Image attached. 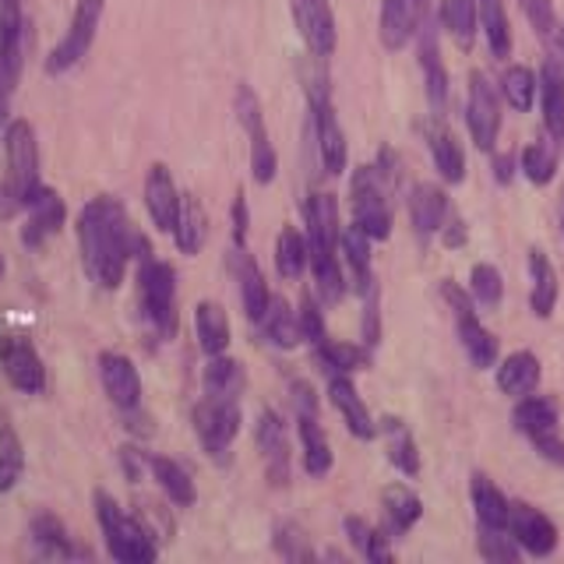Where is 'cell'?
Wrapping results in <instances>:
<instances>
[{
  "label": "cell",
  "instance_id": "34",
  "mask_svg": "<svg viewBox=\"0 0 564 564\" xmlns=\"http://www.w3.org/2000/svg\"><path fill=\"white\" fill-rule=\"evenodd\" d=\"M202 384H205V395L212 399H237L243 392V367L229 357H208V367L202 375Z\"/></svg>",
  "mask_w": 564,
  "mask_h": 564
},
{
  "label": "cell",
  "instance_id": "59",
  "mask_svg": "<svg viewBox=\"0 0 564 564\" xmlns=\"http://www.w3.org/2000/svg\"><path fill=\"white\" fill-rule=\"evenodd\" d=\"M511 173H516V155H498V159H494V176H498L501 184L511 181Z\"/></svg>",
  "mask_w": 564,
  "mask_h": 564
},
{
  "label": "cell",
  "instance_id": "33",
  "mask_svg": "<svg viewBox=\"0 0 564 564\" xmlns=\"http://www.w3.org/2000/svg\"><path fill=\"white\" fill-rule=\"evenodd\" d=\"M264 328V335L279 346V349H293L300 339H304V332H300V317L296 311H290V304L282 296H272L269 300V311L258 322Z\"/></svg>",
  "mask_w": 564,
  "mask_h": 564
},
{
  "label": "cell",
  "instance_id": "27",
  "mask_svg": "<svg viewBox=\"0 0 564 564\" xmlns=\"http://www.w3.org/2000/svg\"><path fill=\"white\" fill-rule=\"evenodd\" d=\"M300 423V452H304V469L311 476H325L332 469V448H328V437L322 431L314 413H296Z\"/></svg>",
  "mask_w": 564,
  "mask_h": 564
},
{
  "label": "cell",
  "instance_id": "22",
  "mask_svg": "<svg viewBox=\"0 0 564 564\" xmlns=\"http://www.w3.org/2000/svg\"><path fill=\"white\" fill-rule=\"evenodd\" d=\"M328 399H332L335 410L343 413V420H346V427H349L352 437H360V441L375 437V420H370L364 399L357 395V388H352L343 375H335L328 381Z\"/></svg>",
  "mask_w": 564,
  "mask_h": 564
},
{
  "label": "cell",
  "instance_id": "39",
  "mask_svg": "<svg viewBox=\"0 0 564 564\" xmlns=\"http://www.w3.org/2000/svg\"><path fill=\"white\" fill-rule=\"evenodd\" d=\"M32 543H35V551H40L43 557H78L82 554V551L70 546L67 529L61 525V519H53V516L32 519Z\"/></svg>",
  "mask_w": 564,
  "mask_h": 564
},
{
  "label": "cell",
  "instance_id": "21",
  "mask_svg": "<svg viewBox=\"0 0 564 564\" xmlns=\"http://www.w3.org/2000/svg\"><path fill=\"white\" fill-rule=\"evenodd\" d=\"M229 264H234V275L240 282V300H243L247 317H251V322H261L264 311H269L272 293H269V286H264V275L258 269V261L247 251H234V261Z\"/></svg>",
  "mask_w": 564,
  "mask_h": 564
},
{
  "label": "cell",
  "instance_id": "57",
  "mask_svg": "<svg viewBox=\"0 0 564 564\" xmlns=\"http://www.w3.org/2000/svg\"><path fill=\"white\" fill-rule=\"evenodd\" d=\"M346 533H349V543L352 546H357V551H364V546H367V540H370V533H375V529H370L364 519H346Z\"/></svg>",
  "mask_w": 564,
  "mask_h": 564
},
{
  "label": "cell",
  "instance_id": "36",
  "mask_svg": "<svg viewBox=\"0 0 564 564\" xmlns=\"http://www.w3.org/2000/svg\"><path fill=\"white\" fill-rule=\"evenodd\" d=\"M529 272H533V311L540 317H551L557 304V272L551 258L543 251H533L529 254Z\"/></svg>",
  "mask_w": 564,
  "mask_h": 564
},
{
  "label": "cell",
  "instance_id": "52",
  "mask_svg": "<svg viewBox=\"0 0 564 564\" xmlns=\"http://www.w3.org/2000/svg\"><path fill=\"white\" fill-rule=\"evenodd\" d=\"M529 25H533L540 35H551L554 32V0H519Z\"/></svg>",
  "mask_w": 564,
  "mask_h": 564
},
{
  "label": "cell",
  "instance_id": "29",
  "mask_svg": "<svg viewBox=\"0 0 564 564\" xmlns=\"http://www.w3.org/2000/svg\"><path fill=\"white\" fill-rule=\"evenodd\" d=\"M427 141H431V155H434L437 173L445 176L448 184L463 181V176H466V155H463V145L455 141V134L448 128H441V123H431Z\"/></svg>",
  "mask_w": 564,
  "mask_h": 564
},
{
  "label": "cell",
  "instance_id": "4",
  "mask_svg": "<svg viewBox=\"0 0 564 564\" xmlns=\"http://www.w3.org/2000/svg\"><path fill=\"white\" fill-rule=\"evenodd\" d=\"M352 223L370 240H388L392 234V208H388V181H381L378 166H360L349 181Z\"/></svg>",
  "mask_w": 564,
  "mask_h": 564
},
{
  "label": "cell",
  "instance_id": "7",
  "mask_svg": "<svg viewBox=\"0 0 564 564\" xmlns=\"http://www.w3.org/2000/svg\"><path fill=\"white\" fill-rule=\"evenodd\" d=\"M237 120H240V128L247 131V138H251V173H254V181L258 184H272L275 170H279V159H275V149L269 141V131H264L261 102H258L251 85L237 88Z\"/></svg>",
  "mask_w": 564,
  "mask_h": 564
},
{
  "label": "cell",
  "instance_id": "2",
  "mask_svg": "<svg viewBox=\"0 0 564 564\" xmlns=\"http://www.w3.org/2000/svg\"><path fill=\"white\" fill-rule=\"evenodd\" d=\"M96 519L102 525V536H106V551H110L113 561L123 564H149L155 561V543L149 536V529L141 525L138 519H131L110 494L96 490Z\"/></svg>",
  "mask_w": 564,
  "mask_h": 564
},
{
  "label": "cell",
  "instance_id": "49",
  "mask_svg": "<svg viewBox=\"0 0 564 564\" xmlns=\"http://www.w3.org/2000/svg\"><path fill=\"white\" fill-rule=\"evenodd\" d=\"M480 554H484L487 561L511 564V561H519V546H516V540H511V536H505V529H487V525H484Z\"/></svg>",
  "mask_w": 564,
  "mask_h": 564
},
{
  "label": "cell",
  "instance_id": "17",
  "mask_svg": "<svg viewBox=\"0 0 564 564\" xmlns=\"http://www.w3.org/2000/svg\"><path fill=\"white\" fill-rule=\"evenodd\" d=\"M307 247L311 254H335L339 247V205L332 194H314L307 202Z\"/></svg>",
  "mask_w": 564,
  "mask_h": 564
},
{
  "label": "cell",
  "instance_id": "43",
  "mask_svg": "<svg viewBox=\"0 0 564 564\" xmlns=\"http://www.w3.org/2000/svg\"><path fill=\"white\" fill-rule=\"evenodd\" d=\"M480 22H484L494 57H508L511 53V29H508V14H505L501 0H480Z\"/></svg>",
  "mask_w": 564,
  "mask_h": 564
},
{
  "label": "cell",
  "instance_id": "19",
  "mask_svg": "<svg viewBox=\"0 0 564 564\" xmlns=\"http://www.w3.org/2000/svg\"><path fill=\"white\" fill-rule=\"evenodd\" d=\"M29 208V226H25V234L22 240L29 247L35 243H43L46 237H53L57 229L64 226V216H67V208L61 202V194L57 191H50V187H40L32 194V202L25 205Z\"/></svg>",
  "mask_w": 564,
  "mask_h": 564
},
{
  "label": "cell",
  "instance_id": "46",
  "mask_svg": "<svg viewBox=\"0 0 564 564\" xmlns=\"http://www.w3.org/2000/svg\"><path fill=\"white\" fill-rule=\"evenodd\" d=\"M317 357H322L325 370H335V375H349V370L364 367V349L349 346V343L322 339V343H317Z\"/></svg>",
  "mask_w": 564,
  "mask_h": 564
},
{
  "label": "cell",
  "instance_id": "31",
  "mask_svg": "<svg viewBox=\"0 0 564 564\" xmlns=\"http://www.w3.org/2000/svg\"><path fill=\"white\" fill-rule=\"evenodd\" d=\"M194 332H198V346L208 352V357H219V352H226L229 346V317L219 304H212V300H205V304H198V311H194Z\"/></svg>",
  "mask_w": 564,
  "mask_h": 564
},
{
  "label": "cell",
  "instance_id": "13",
  "mask_svg": "<svg viewBox=\"0 0 564 564\" xmlns=\"http://www.w3.org/2000/svg\"><path fill=\"white\" fill-rule=\"evenodd\" d=\"M431 0H384L381 4V43L384 50H402L420 32Z\"/></svg>",
  "mask_w": 564,
  "mask_h": 564
},
{
  "label": "cell",
  "instance_id": "55",
  "mask_svg": "<svg viewBox=\"0 0 564 564\" xmlns=\"http://www.w3.org/2000/svg\"><path fill=\"white\" fill-rule=\"evenodd\" d=\"M120 463H123V473H128L131 480H138L141 469L149 466V455H141L138 448H120Z\"/></svg>",
  "mask_w": 564,
  "mask_h": 564
},
{
  "label": "cell",
  "instance_id": "9",
  "mask_svg": "<svg viewBox=\"0 0 564 564\" xmlns=\"http://www.w3.org/2000/svg\"><path fill=\"white\" fill-rule=\"evenodd\" d=\"M466 123L469 134L476 141V149H494L501 131V106H498V93L487 82L484 70H473L469 75V102H466Z\"/></svg>",
  "mask_w": 564,
  "mask_h": 564
},
{
  "label": "cell",
  "instance_id": "32",
  "mask_svg": "<svg viewBox=\"0 0 564 564\" xmlns=\"http://www.w3.org/2000/svg\"><path fill=\"white\" fill-rule=\"evenodd\" d=\"M423 505L410 487H388L384 490V533L388 536H402L413 522H420Z\"/></svg>",
  "mask_w": 564,
  "mask_h": 564
},
{
  "label": "cell",
  "instance_id": "15",
  "mask_svg": "<svg viewBox=\"0 0 564 564\" xmlns=\"http://www.w3.org/2000/svg\"><path fill=\"white\" fill-rule=\"evenodd\" d=\"M258 448L264 455V466H269V480L282 487L290 480V441H286V423L279 420V413L264 410L258 420Z\"/></svg>",
  "mask_w": 564,
  "mask_h": 564
},
{
  "label": "cell",
  "instance_id": "61",
  "mask_svg": "<svg viewBox=\"0 0 564 564\" xmlns=\"http://www.w3.org/2000/svg\"><path fill=\"white\" fill-rule=\"evenodd\" d=\"M561 43H564V35H561Z\"/></svg>",
  "mask_w": 564,
  "mask_h": 564
},
{
  "label": "cell",
  "instance_id": "18",
  "mask_svg": "<svg viewBox=\"0 0 564 564\" xmlns=\"http://www.w3.org/2000/svg\"><path fill=\"white\" fill-rule=\"evenodd\" d=\"M314 131H317V155H322V166L328 173H343L346 170V138L335 110L325 96L314 99Z\"/></svg>",
  "mask_w": 564,
  "mask_h": 564
},
{
  "label": "cell",
  "instance_id": "58",
  "mask_svg": "<svg viewBox=\"0 0 564 564\" xmlns=\"http://www.w3.org/2000/svg\"><path fill=\"white\" fill-rule=\"evenodd\" d=\"M234 240L240 247L247 240V202H243V194H237V202H234Z\"/></svg>",
  "mask_w": 564,
  "mask_h": 564
},
{
  "label": "cell",
  "instance_id": "5",
  "mask_svg": "<svg viewBox=\"0 0 564 564\" xmlns=\"http://www.w3.org/2000/svg\"><path fill=\"white\" fill-rule=\"evenodd\" d=\"M138 286H141V311L152 322L159 335H173L176 328V272L166 261L145 258L138 272Z\"/></svg>",
  "mask_w": 564,
  "mask_h": 564
},
{
  "label": "cell",
  "instance_id": "8",
  "mask_svg": "<svg viewBox=\"0 0 564 564\" xmlns=\"http://www.w3.org/2000/svg\"><path fill=\"white\" fill-rule=\"evenodd\" d=\"M194 431H198V441L208 455H223L229 445H234V437L240 434L237 399L205 395L198 405H194Z\"/></svg>",
  "mask_w": 564,
  "mask_h": 564
},
{
  "label": "cell",
  "instance_id": "1",
  "mask_svg": "<svg viewBox=\"0 0 564 564\" xmlns=\"http://www.w3.org/2000/svg\"><path fill=\"white\" fill-rule=\"evenodd\" d=\"M82 264L88 279L102 290H117L128 272V261L138 247V237L128 223V212L113 198H93L78 216Z\"/></svg>",
  "mask_w": 564,
  "mask_h": 564
},
{
  "label": "cell",
  "instance_id": "30",
  "mask_svg": "<svg viewBox=\"0 0 564 564\" xmlns=\"http://www.w3.org/2000/svg\"><path fill=\"white\" fill-rule=\"evenodd\" d=\"M205 237H208L205 208H202L198 198H194V194H184V198H181V216H176V226H173V240H176V247H181L184 254H198Z\"/></svg>",
  "mask_w": 564,
  "mask_h": 564
},
{
  "label": "cell",
  "instance_id": "12",
  "mask_svg": "<svg viewBox=\"0 0 564 564\" xmlns=\"http://www.w3.org/2000/svg\"><path fill=\"white\" fill-rule=\"evenodd\" d=\"M293 18L314 57H328L335 50V40H339L328 0H293Z\"/></svg>",
  "mask_w": 564,
  "mask_h": 564
},
{
  "label": "cell",
  "instance_id": "25",
  "mask_svg": "<svg viewBox=\"0 0 564 564\" xmlns=\"http://www.w3.org/2000/svg\"><path fill=\"white\" fill-rule=\"evenodd\" d=\"M511 423L516 431H522L525 437H546L557 431V405L551 399H540V395H522L516 413H511Z\"/></svg>",
  "mask_w": 564,
  "mask_h": 564
},
{
  "label": "cell",
  "instance_id": "54",
  "mask_svg": "<svg viewBox=\"0 0 564 564\" xmlns=\"http://www.w3.org/2000/svg\"><path fill=\"white\" fill-rule=\"evenodd\" d=\"M364 557L367 561H375V564H384V561H392V546H388V533L384 529H375L364 546Z\"/></svg>",
  "mask_w": 564,
  "mask_h": 564
},
{
  "label": "cell",
  "instance_id": "41",
  "mask_svg": "<svg viewBox=\"0 0 564 564\" xmlns=\"http://www.w3.org/2000/svg\"><path fill=\"white\" fill-rule=\"evenodd\" d=\"M25 473V455L22 441L11 431L8 416H0V490H11Z\"/></svg>",
  "mask_w": 564,
  "mask_h": 564
},
{
  "label": "cell",
  "instance_id": "45",
  "mask_svg": "<svg viewBox=\"0 0 564 564\" xmlns=\"http://www.w3.org/2000/svg\"><path fill=\"white\" fill-rule=\"evenodd\" d=\"M339 243H343V251H346V261H349L352 275H357V282H360V290H367L370 286V237L364 234L357 223H352L346 234L339 237Z\"/></svg>",
  "mask_w": 564,
  "mask_h": 564
},
{
  "label": "cell",
  "instance_id": "51",
  "mask_svg": "<svg viewBox=\"0 0 564 564\" xmlns=\"http://www.w3.org/2000/svg\"><path fill=\"white\" fill-rule=\"evenodd\" d=\"M18 35H25L22 0H0V43H11Z\"/></svg>",
  "mask_w": 564,
  "mask_h": 564
},
{
  "label": "cell",
  "instance_id": "23",
  "mask_svg": "<svg viewBox=\"0 0 564 564\" xmlns=\"http://www.w3.org/2000/svg\"><path fill=\"white\" fill-rule=\"evenodd\" d=\"M445 216H448V194L434 184H416L410 194V219L416 226V234L420 237L437 234Z\"/></svg>",
  "mask_w": 564,
  "mask_h": 564
},
{
  "label": "cell",
  "instance_id": "6",
  "mask_svg": "<svg viewBox=\"0 0 564 564\" xmlns=\"http://www.w3.org/2000/svg\"><path fill=\"white\" fill-rule=\"evenodd\" d=\"M102 4H106V0H78L75 18H70V25H67V35L57 46H53V53L46 57V75H64V70L82 64V57L96 40Z\"/></svg>",
  "mask_w": 564,
  "mask_h": 564
},
{
  "label": "cell",
  "instance_id": "53",
  "mask_svg": "<svg viewBox=\"0 0 564 564\" xmlns=\"http://www.w3.org/2000/svg\"><path fill=\"white\" fill-rule=\"evenodd\" d=\"M300 332H304V339L307 343H322L325 339V322H322V311H317V304L314 300H304V304H300Z\"/></svg>",
  "mask_w": 564,
  "mask_h": 564
},
{
  "label": "cell",
  "instance_id": "24",
  "mask_svg": "<svg viewBox=\"0 0 564 564\" xmlns=\"http://www.w3.org/2000/svg\"><path fill=\"white\" fill-rule=\"evenodd\" d=\"M536 384H540V360L533 357V352H511V357L498 367V388L505 395H533L536 392Z\"/></svg>",
  "mask_w": 564,
  "mask_h": 564
},
{
  "label": "cell",
  "instance_id": "44",
  "mask_svg": "<svg viewBox=\"0 0 564 564\" xmlns=\"http://www.w3.org/2000/svg\"><path fill=\"white\" fill-rule=\"evenodd\" d=\"M536 88H540L536 75H533L529 67H522V64L508 67V70H505V78H501V93H505V99H508L511 106H516L519 113H525L529 106H533Z\"/></svg>",
  "mask_w": 564,
  "mask_h": 564
},
{
  "label": "cell",
  "instance_id": "11",
  "mask_svg": "<svg viewBox=\"0 0 564 564\" xmlns=\"http://www.w3.org/2000/svg\"><path fill=\"white\" fill-rule=\"evenodd\" d=\"M508 529H511V536H516V543L522 546V551L533 554V557H546L557 546L554 522L546 519L540 508H533V505H522V501L511 505Z\"/></svg>",
  "mask_w": 564,
  "mask_h": 564
},
{
  "label": "cell",
  "instance_id": "20",
  "mask_svg": "<svg viewBox=\"0 0 564 564\" xmlns=\"http://www.w3.org/2000/svg\"><path fill=\"white\" fill-rule=\"evenodd\" d=\"M4 370L11 384L18 388V392L25 395H40L46 388V370H43V360L40 352H35L29 343H11L4 349Z\"/></svg>",
  "mask_w": 564,
  "mask_h": 564
},
{
  "label": "cell",
  "instance_id": "26",
  "mask_svg": "<svg viewBox=\"0 0 564 564\" xmlns=\"http://www.w3.org/2000/svg\"><path fill=\"white\" fill-rule=\"evenodd\" d=\"M540 96H543V123L554 138H564V70L557 61H543L540 70Z\"/></svg>",
  "mask_w": 564,
  "mask_h": 564
},
{
  "label": "cell",
  "instance_id": "3",
  "mask_svg": "<svg viewBox=\"0 0 564 564\" xmlns=\"http://www.w3.org/2000/svg\"><path fill=\"white\" fill-rule=\"evenodd\" d=\"M4 155H8V181L4 198L11 208L29 205L32 194L40 191V145H35V131L29 120H11L4 131Z\"/></svg>",
  "mask_w": 564,
  "mask_h": 564
},
{
  "label": "cell",
  "instance_id": "56",
  "mask_svg": "<svg viewBox=\"0 0 564 564\" xmlns=\"http://www.w3.org/2000/svg\"><path fill=\"white\" fill-rule=\"evenodd\" d=\"M378 343V290L367 286V346Z\"/></svg>",
  "mask_w": 564,
  "mask_h": 564
},
{
  "label": "cell",
  "instance_id": "42",
  "mask_svg": "<svg viewBox=\"0 0 564 564\" xmlns=\"http://www.w3.org/2000/svg\"><path fill=\"white\" fill-rule=\"evenodd\" d=\"M420 61H423V70H427V99H431V110L441 113V110H445V102H448V75H445V67H441V57H437L434 32L423 35Z\"/></svg>",
  "mask_w": 564,
  "mask_h": 564
},
{
  "label": "cell",
  "instance_id": "28",
  "mask_svg": "<svg viewBox=\"0 0 564 564\" xmlns=\"http://www.w3.org/2000/svg\"><path fill=\"white\" fill-rule=\"evenodd\" d=\"M149 469L155 476V484L163 487V494L176 508H191L194 505L198 494H194V480H191L181 463H173V458H163V455H149Z\"/></svg>",
  "mask_w": 564,
  "mask_h": 564
},
{
  "label": "cell",
  "instance_id": "47",
  "mask_svg": "<svg viewBox=\"0 0 564 564\" xmlns=\"http://www.w3.org/2000/svg\"><path fill=\"white\" fill-rule=\"evenodd\" d=\"M522 173L529 176L533 184H551L554 181V173H557V155L551 145H543V141H536V145H529L522 152Z\"/></svg>",
  "mask_w": 564,
  "mask_h": 564
},
{
  "label": "cell",
  "instance_id": "10",
  "mask_svg": "<svg viewBox=\"0 0 564 564\" xmlns=\"http://www.w3.org/2000/svg\"><path fill=\"white\" fill-rule=\"evenodd\" d=\"M445 296L448 304L455 307V317H458V339H463V349L469 352L473 367H494L498 360V339L476 322V314L469 307V296L463 290H455V282H445Z\"/></svg>",
  "mask_w": 564,
  "mask_h": 564
},
{
  "label": "cell",
  "instance_id": "50",
  "mask_svg": "<svg viewBox=\"0 0 564 564\" xmlns=\"http://www.w3.org/2000/svg\"><path fill=\"white\" fill-rule=\"evenodd\" d=\"M275 551L286 557V561H314L311 546L304 540V533H300L296 525H282L279 536H275Z\"/></svg>",
  "mask_w": 564,
  "mask_h": 564
},
{
  "label": "cell",
  "instance_id": "48",
  "mask_svg": "<svg viewBox=\"0 0 564 564\" xmlns=\"http://www.w3.org/2000/svg\"><path fill=\"white\" fill-rule=\"evenodd\" d=\"M469 290H473V296L480 300L484 307H498L501 296H505L501 272L494 269V264H476L473 275H469Z\"/></svg>",
  "mask_w": 564,
  "mask_h": 564
},
{
  "label": "cell",
  "instance_id": "16",
  "mask_svg": "<svg viewBox=\"0 0 564 564\" xmlns=\"http://www.w3.org/2000/svg\"><path fill=\"white\" fill-rule=\"evenodd\" d=\"M181 198L184 194L176 191L173 176L163 163H155L145 176V205H149V216L155 223V229L163 234H173L176 216H181Z\"/></svg>",
  "mask_w": 564,
  "mask_h": 564
},
{
  "label": "cell",
  "instance_id": "60",
  "mask_svg": "<svg viewBox=\"0 0 564 564\" xmlns=\"http://www.w3.org/2000/svg\"><path fill=\"white\" fill-rule=\"evenodd\" d=\"M0 275H4V261H0Z\"/></svg>",
  "mask_w": 564,
  "mask_h": 564
},
{
  "label": "cell",
  "instance_id": "40",
  "mask_svg": "<svg viewBox=\"0 0 564 564\" xmlns=\"http://www.w3.org/2000/svg\"><path fill=\"white\" fill-rule=\"evenodd\" d=\"M384 452L405 476L420 473V455H416V445H413V434L405 431L402 420H384Z\"/></svg>",
  "mask_w": 564,
  "mask_h": 564
},
{
  "label": "cell",
  "instance_id": "14",
  "mask_svg": "<svg viewBox=\"0 0 564 564\" xmlns=\"http://www.w3.org/2000/svg\"><path fill=\"white\" fill-rule=\"evenodd\" d=\"M99 378H102V388L110 402L117 410L131 413L138 410L141 402V378H138V367L123 357V352H102L99 357Z\"/></svg>",
  "mask_w": 564,
  "mask_h": 564
},
{
  "label": "cell",
  "instance_id": "37",
  "mask_svg": "<svg viewBox=\"0 0 564 564\" xmlns=\"http://www.w3.org/2000/svg\"><path fill=\"white\" fill-rule=\"evenodd\" d=\"M275 264L279 272L286 279H300L304 275V269L311 264V247H307V237L300 234V229L286 226L275 240Z\"/></svg>",
  "mask_w": 564,
  "mask_h": 564
},
{
  "label": "cell",
  "instance_id": "38",
  "mask_svg": "<svg viewBox=\"0 0 564 564\" xmlns=\"http://www.w3.org/2000/svg\"><path fill=\"white\" fill-rule=\"evenodd\" d=\"M441 22L452 32V40L469 50L473 40H476V22H480V8H476V0H445L441 4Z\"/></svg>",
  "mask_w": 564,
  "mask_h": 564
},
{
  "label": "cell",
  "instance_id": "35",
  "mask_svg": "<svg viewBox=\"0 0 564 564\" xmlns=\"http://www.w3.org/2000/svg\"><path fill=\"white\" fill-rule=\"evenodd\" d=\"M473 505H476V516H480V525L508 529L511 505H508L505 494L487 480V476H473Z\"/></svg>",
  "mask_w": 564,
  "mask_h": 564
}]
</instances>
